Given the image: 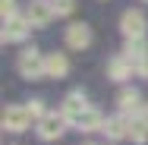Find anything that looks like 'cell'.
Listing matches in <instances>:
<instances>
[{
  "label": "cell",
  "instance_id": "5bb4252c",
  "mask_svg": "<svg viewBox=\"0 0 148 145\" xmlns=\"http://www.w3.org/2000/svg\"><path fill=\"white\" fill-rule=\"evenodd\" d=\"M69 73V60H66V54H47V76L51 79H63Z\"/></svg>",
  "mask_w": 148,
  "mask_h": 145
},
{
  "label": "cell",
  "instance_id": "7a4b0ae2",
  "mask_svg": "<svg viewBox=\"0 0 148 145\" xmlns=\"http://www.w3.org/2000/svg\"><path fill=\"white\" fill-rule=\"evenodd\" d=\"M123 54H126V60L132 63V69H136V73L148 76V44H145V38H126Z\"/></svg>",
  "mask_w": 148,
  "mask_h": 145
},
{
  "label": "cell",
  "instance_id": "7c38bea8",
  "mask_svg": "<svg viewBox=\"0 0 148 145\" xmlns=\"http://www.w3.org/2000/svg\"><path fill=\"white\" fill-rule=\"evenodd\" d=\"M101 133H107V139H123V136H129V114L104 120V129H101Z\"/></svg>",
  "mask_w": 148,
  "mask_h": 145
},
{
  "label": "cell",
  "instance_id": "6da1fadb",
  "mask_svg": "<svg viewBox=\"0 0 148 145\" xmlns=\"http://www.w3.org/2000/svg\"><path fill=\"white\" fill-rule=\"evenodd\" d=\"M16 69L22 79H41V76H47V57L35 47H25L16 60Z\"/></svg>",
  "mask_w": 148,
  "mask_h": 145
},
{
  "label": "cell",
  "instance_id": "9c48e42d",
  "mask_svg": "<svg viewBox=\"0 0 148 145\" xmlns=\"http://www.w3.org/2000/svg\"><path fill=\"white\" fill-rule=\"evenodd\" d=\"M66 44H69L73 51L88 47V44H91V29L85 25V22H73V25L66 29Z\"/></svg>",
  "mask_w": 148,
  "mask_h": 145
},
{
  "label": "cell",
  "instance_id": "8992f818",
  "mask_svg": "<svg viewBox=\"0 0 148 145\" xmlns=\"http://www.w3.org/2000/svg\"><path fill=\"white\" fill-rule=\"evenodd\" d=\"M145 13L142 10H126L123 16H120V32L126 35V38H145Z\"/></svg>",
  "mask_w": 148,
  "mask_h": 145
},
{
  "label": "cell",
  "instance_id": "30bf717a",
  "mask_svg": "<svg viewBox=\"0 0 148 145\" xmlns=\"http://www.w3.org/2000/svg\"><path fill=\"white\" fill-rule=\"evenodd\" d=\"M117 104L123 114H139L142 111V95H139V88H123L117 95Z\"/></svg>",
  "mask_w": 148,
  "mask_h": 145
},
{
  "label": "cell",
  "instance_id": "2e32d148",
  "mask_svg": "<svg viewBox=\"0 0 148 145\" xmlns=\"http://www.w3.org/2000/svg\"><path fill=\"white\" fill-rule=\"evenodd\" d=\"M51 3H54V13H57V16H69L73 6H76L73 0H51Z\"/></svg>",
  "mask_w": 148,
  "mask_h": 145
},
{
  "label": "cell",
  "instance_id": "44dd1931",
  "mask_svg": "<svg viewBox=\"0 0 148 145\" xmlns=\"http://www.w3.org/2000/svg\"><path fill=\"white\" fill-rule=\"evenodd\" d=\"M145 3H148V0H145Z\"/></svg>",
  "mask_w": 148,
  "mask_h": 145
},
{
  "label": "cell",
  "instance_id": "3957f363",
  "mask_svg": "<svg viewBox=\"0 0 148 145\" xmlns=\"http://www.w3.org/2000/svg\"><path fill=\"white\" fill-rule=\"evenodd\" d=\"M66 117L63 114H44L41 120H38V139H44V142H54V139H60L63 133H66Z\"/></svg>",
  "mask_w": 148,
  "mask_h": 145
},
{
  "label": "cell",
  "instance_id": "9a60e30c",
  "mask_svg": "<svg viewBox=\"0 0 148 145\" xmlns=\"http://www.w3.org/2000/svg\"><path fill=\"white\" fill-rule=\"evenodd\" d=\"M129 139H132L136 145H142V142L148 139V126L142 123V120H139V114H136L132 120H129Z\"/></svg>",
  "mask_w": 148,
  "mask_h": 145
},
{
  "label": "cell",
  "instance_id": "ffe728a7",
  "mask_svg": "<svg viewBox=\"0 0 148 145\" xmlns=\"http://www.w3.org/2000/svg\"><path fill=\"white\" fill-rule=\"evenodd\" d=\"M85 145H98V142H85Z\"/></svg>",
  "mask_w": 148,
  "mask_h": 145
},
{
  "label": "cell",
  "instance_id": "ac0fdd59",
  "mask_svg": "<svg viewBox=\"0 0 148 145\" xmlns=\"http://www.w3.org/2000/svg\"><path fill=\"white\" fill-rule=\"evenodd\" d=\"M0 10H3V19L16 16V0H0Z\"/></svg>",
  "mask_w": 148,
  "mask_h": 145
},
{
  "label": "cell",
  "instance_id": "ba28073f",
  "mask_svg": "<svg viewBox=\"0 0 148 145\" xmlns=\"http://www.w3.org/2000/svg\"><path fill=\"white\" fill-rule=\"evenodd\" d=\"M32 22L25 16H10V19H3V41H22L25 35H29Z\"/></svg>",
  "mask_w": 148,
  "mask_h": 145
},
{
  "label": "cell",
  "instance_id": "5b68a950",
  "mask_svg": "<svg viewBox=\"0 0 148 145\" xmlns=\"http://www.w3.org/2000/svg\"><path fill=\"white\" fill-rule=\"evenodd\" d=\"M54 16L57 13H54V3L51 0H32L29 6H25V19L32 22V29H44Z\"/></svg>",
  "mask_w": 148,
  "mask_h": 145
},
{
  "label": "cell",
  "instance_id": "d6986e66",
  "mask_svg": "<svg viewBox=\"0 0 148 145\" xmlns=\"http://www.w3.org/2000/svg\"><path fill=\"white\" fill-rule=\"evenodd\" d=\"M139 120H142V123L148 126V104H142V111H139Z\"/></svg>",
  "mask_w": 148,
  "mask_h": 145
},
{
  "label": "cell",
  "instance_id": "8fae6325",
  "mask_svg": "<svg viewBox=\"0 0 148 145\" xmlns=\"http://www.w3.org/2000/svg\"><path fill=\"white\" fill-rule=\"evenodd\" d=\"M136 69H132V63L126 60V54H117V57L107 63V76L110 79H117V82H123V79H129Z\"/></svg>",
  "mask_w": 148,
  "mask_h": 145
},
{
  "label": "cell",
  "instance_id": "277c9868",
  "mask_svg": "<svg viewBox=\"0 0 148 145\" xmlns=\"http://www.w3.org/2000/svg\"><path fill=\"white\" fill-rule=\"evenodd\" d=\"M32 123V114L25 111V104H10L3 111V129L6 133H25Z\"/></svg>",
  "mask_w": 148,
  "mask_h": 145
},
{
  "label": "cell",
  "instance_id": "e0dca14e",
  "mask_svg": "<svg viewBox=\"0 0 148 145\" xmlns=\"http://www.w3.org/2000/svg\"><path fill=\"white\" fill-rule=\"evenodd\" d=\"M25 111H29V114L35 117V120H41V117L47 114V111H44V101H38V98H35V101H29V104H25Z\"/></svg>",
  "mask_w": 148,
  "mask_h": 145
},
{
  "label": "cell",
  "instance_id": "52a82bcc",
  "mask_svg": "<svg viewBox=\"0 0 148 145\" xmlns=\"http://www.w3.org/2000/svg\"><path fill=\"white\" fill-rule=\"evenodd\" d=\"M85 111H88V101H85V95H82V91H69V95L63 98V107H60V114L66 117L69 123H76V120L85 114Z\"/></svg>",
  "mask_w": 148,
  "mask_h": 145
},
{
  "label": "cell",
  "instance_id": "4fadbf2b",
  "mask_svg": "<svg viewBox=\"0 0 148 145\" xmlns=\"http://www.w3.org/2000/svg\"><path fill=\"white\" fill-rule=\"evenodd\" d=\"M73 126H76V129H82V133H95V129H104V117L98 114L95 107H88V111L79 117Z\"/></svg>",
  "mask_w": 148,
  "mask_h": 145
}]
</instances>
